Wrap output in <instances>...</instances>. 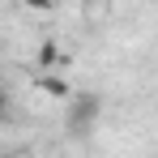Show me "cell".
Segmentation results:
<instances>
[{
	"instance_id": "1",
	"label": "cell",
	"mask_w": 158,
	"mask_h": 158,
	"mask_svg": "<svg viewBox=\"0 0 158 158\" xmlns=\"http://www.w3.org/2000/svg\"><path fill=\"white\" fill-rule=\"evenodd\" d=\"M73 107H69V128L73 132H85L98 124V115H103V98L98 94H69Z\"/></svg>"
},
{
	"instance_id": "2",
	"label": "cell",
	"mask_w": 158,
	"mask_h": 158,
	"mask_svg": "<svg viewBox=\"0 0 158 158\" xmlns=\"http://www.w3.org/2000/svg\"><path fill=\"white\" fill-rule=\"evenodd\" d=\"M43 94H52V98H69L73 85H69L64 77H43Z\"/></svg>"
},
{
	"instance_id": "3",
	"label": "cell",
	"mask_w": 158,
	"mask_h": 158,
	"mask_svg": "<svg viewBox=\"0 0 158 158\" xmlns=\"http://www.w3.org/2000/svg\"><path fill=\"white\" fill-rule=\"evenodd\" d=\"M56 60H60V47H56V43H43V47H39V64H43V69H52Z\"/></svg>"
},
{
	"instance_id": "4",
	"label": "cell",
	"mask_w": 158,
	"mask_h": 158,
	"mask_svg": "<svg viewBox=\"0 0 158 158\" xmlns=\"http://www.w3.org/2000/svg\"><path fill=\"white\" fill-rule=\"evenodd\" d=\"M26 9H34V13H52L56 9V0H22Z\"/></svg>"
},
{
	"instance_id": "5",
	"label": "cell",
	"mask_w": 158,
	"mask_h": 158,
	"mask_svg": "<svg viewBox=\"0 0 158 158\" xmlns=\"http://www.w3.org/2000/svg\"><path fill=\"white\" fill-rule=\"evenodd\" d=\"M4 115H9V94L0 90V120H4Z\"/></svg>"
}]
</instances>
